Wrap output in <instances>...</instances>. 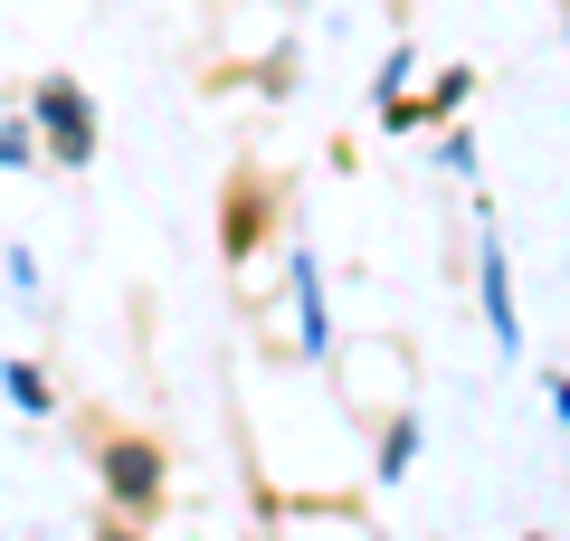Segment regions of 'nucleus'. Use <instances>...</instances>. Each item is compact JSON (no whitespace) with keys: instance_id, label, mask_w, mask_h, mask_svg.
I'll return each mask as SVG.
<instances>
[{"instance_id":"obj_1","label":"nucleus","mask_w":570,"mask_h":541,"mask_svg":"<svg viewBox=\"0 0 570 541\" xmlns=\"http://www.w3.org/2000/svg\"><path fill=\"white\" fill-rule=\"evenodd\" d=\"M96 475H105V503H115V513L124 522H153V513H163V446H153V437H105L96 446Z\"/></svg>"},{"instance_id":"obj_2","label":"nucleus","mask_w":570,"mask_h":541,"mask_svg":"<svg viewBox=\"0 0 570 541\" xmlns=\"http://www.w3.org/2000/svg\"><path fill=\"white\" fill-rule=\"evenodd\" d=\"M29 115H39L58 171H86V161H96V105H86L77 77H39V86H29Z\"/></svg>"},{"instance_id":"obj_3","label":"nucleus","mask_w":570,"mask_h":541,"mask_svg":"<svg viewBox=\"0 0 570 541\" xmlns=\"http://www.w3.org/2000/svg\"><path fill=\"white\" fill-rule=\"evenodd\" d=\"M475 295H485V333L494 352H523V314H513V266H504V238H475Z\"/></svg>"},{"instance_id":"obj_4","label":"nucleus","mask_w":570,"mask_h":541,"mask_svg":"<svg viewBox=\"0 0 570 541\" xmlns=\"http://www.w3.org/2000/svg\"><path fill=\"white\" fill-rule=\"evenodd\" d=\"M285 304H295V342H305V361H324L333 352V314H324V266H314V247L285 257Z\"/></svg>"},{"instance_id":"obj_5","label":"nucleus","mask_w":570,"mask_h":541,"mask_svg":"<svg viewBox=\"0 0 570 541\" xmlns=\"http://www.w3.org/2000/svg\"><path fill=\"white\" fill-rule=\"evenodd\" d=\"M0 390H10V409H20V419H48V409H58V390H48L39 361H0Z\"/></svg>"},{"instance_id":"obj_6","label":"nucleus","mask_w":570,"mask_h":541,"mask_svg":"<svg viewBox=\"0 0 570 541\" xmlns=\"http://www.w3.org/2000/svg\"><path fill=\"white\" fill-rule=\"evenodd\" d=\"M29 161H48V134H39V115H10L0 124V171H29Z\"/></svg>"},{"instance_id":"obj_7","label":"nucleus","mask_w":570,"mask_h":541,"mask_svg":"<svg viewBox=\"0 0 570 541\" xmlns=\"http://www.w3.org/2000/svg\"><path fill=\"white\" fill-rule=\"evenodd\" d=\"M409 465H419V419L400 409V419H390V437H381V484H400Z\"/></svg>"},{"instance_id":"obj_8","label":"nucleus","mask_w":570,"mask_h":541,"mask_svg":"<svg viewBox=\"0 0 570 541\" xmlns=\"http://www.w3.org/2000/svg\"><path fill=\"white\" fill-rule=\"evenodd\" d=\"M466 96H475V77H466V67H448V77L428 86V96H419V105H428V124H438V115H448V124H456V115H466Z\"/></svg>"},{"instance_id":"obj_9","label":"nucleus","mask_w":570,"mask_h":541,"mask_svg":"<svg viewBox=\"0 0 570 541\" xmlns=\"http://www.w3.org/2000/svg\"><path fill=\"white\" fill-rule=\"evenodd\" d=\"M409 77H419V58H409V48H390V58H381V77H371V105L409 96Z\"/></svg>"},{"instance_id":"obj_10","label":"nucleus","mask_w":570,"mask_h":541,"mask_svg":"<svg viewBox=\"0 0 570 541\" xmlns=\"http://www.w3.org/2000/svg\"><path fill=\"white\" fill-rule=\"evenodd\" d=\"M438 161H448L456 180H475V134H466V115H456L448 134H438Z\"/></svg>"},{"instance_id":"obj_11","label":"nucleus","mask_w":570,"mask_h":541,"mask_svg":"<svg viewBox=\"0 0 570 541\" xmlns=\"http://www.w3.org/2000/svg\"><path fill=\"white\" fill-rule=\"evenodd\" d=\"M0 266H10V285H20V295H39V257H29V247H0Z\"/></svg>"},{"instance_id":"obj_12","label":"nucleus","mask_w":570,"mask_h":541,"mask_svg":"<svg viewBox=\"0 0 570 541\" xmlns=\"http://www.w3.org/2000/svg\"><path fill=\"white\" fill-rule=\"evenodd\" d=\"M551 409H561V427H570V381H551Z\"/></svg>"},{"instance_id":"obj_13","label":"nucleus","mask_w":570,"mask_h":541,"mask_svg":"<svg viewBox=\"0 0 570 541\" xmlns=\"http://www.w3.org/2000/svg\"><path fill=\"white\" fill-rule=\"evenodd\" d=\"M96 541H142V532H124V513H115V522H105V532H96Z\"/></svg>"},{"instance_id":"obj_14","label":"nucleus","mask_w":570,"mask_h":541,"mask_svg":"<svg viewBox=\"0 0 570 541\" xmlns=\"http://www.w3.org/2000/svg\"><path fill=\"white\" fill-rule=\"evenodd\" d=\"M523 541H542V532H523Z\"/></svg>"}]
</instances>
